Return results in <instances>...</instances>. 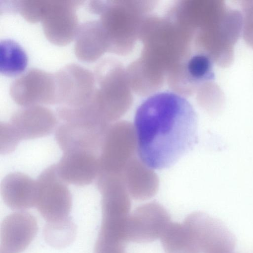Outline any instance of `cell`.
Listing matches in <instances>:
<instances>
[{
    "instance_id": "cell-2",
    "label": "cell",
    "mask_w": 253,
    "mask_h": 253,
    "mask_svg": "<svg viewBox=\"0 0 253 253\" xmlns=\"http://www.w3.org/2000/svg\"><path fill=\"white\" fill-rule=\"evenodd\" d=\"M139 40L143 48L138 59L146 67L166 77L192 52L193 33L168 15L147 17Z\"/></svg>"
},
{
    "instance_id": "cell-20",
    "label": "cell",
    "mask_w": 253,
    "mask_h": 253,
    "mask_svg": "<svg viewBox=\"0 0 253 253\" xmlns=\"http://www.w3.org/2000/svg\"><path fill=\"white\" fill-rule=\"evenodd\" d=\"M0 190L3 202L11 209L22 211L35 206L36 180L25 173L7 174L1 182Z\"/></svg>"
},
{
    "instance_id": "cell-13",
    "label": "cell",
    "mask_w": 253,
    "mask_h": 253,
    "mask_svg": "<svg viewBox=\"0 0 253 253\" xmlns=\"http://www.w3.org/2000/svg\"><path fill=\"white\" fill-rule=\"evenodd\" d=\"M110 125L88 120L62 122L56 130L55 138L63 152L85 151L99 155L105 134Z\"/></svg>"
},
{
    "instance_id": "cell-19",
    "label": "cell",
    "mask_w": 253,
    "mask_h": 253,
    "mask_svg": "<svg viewBox=\"0 0 253 253\" xmlns=\"http://www.w3.org/2000/svg\"><path fill=\"white\" fill-rule=\"evenodd\" d=\"M75 40V54L82 62H95L109 51L108 36L99 19L80 24Z\"/></svg>"
},
{
    "instance_id": "cell-17",
    "label": "cell",
    "mask_w": 253,
    "mask_h": 253,
    "mask_svg": "<svg viewBox=\"0 0 253 253\" xmlns=\"http://www.w3.org/2000/svg\"><path fill=\"white\" fill-rule=\"evenodd\" d=\"M38 231L35 217L25 211L7 215L0 227V251L19 253L31 243Z\"/></svg>"
},
{
    "instance_id": "cell-18",
    "label": "cell",
    "mask_w": 253,
    "mask_h": 253,
    "mask_svg": "<svg viewBox=\"0 0 253 253\" xmlns=\"http://www.w3.org/2000/svg\"><path fill=\"white\" fill-rule=\"evenodd\" d=\"M120 175L130 197L134 200L150 199L158 191L159 179L157 174L138 156L135 155L129 161Z\"/></svg>"
},
{
    "instance_id": "cell-24",
    "label": "cell",
    "mask_w": 253,
    "mask_h": 253,
    "mask_svg": "<svg viewBox=\"0 0 253 253\" xmlns=\"http://www.w3.org/2000/svg\"><path fill=\"white\" fill-rule=\"evenodd\" d=\"M75 227L70 218L56 223H47L44 230L46 241L55 248L68 245L74 239Z\"/></svg>"
},
{
    "instance_id": "cell-27",
    "label": "cell",
    "mask_w": 253,
    "mask_h": 253,
    "mask_svg": "<svg viewBox=\"0 0 253 253\" xmlns=\"http://www.w3.org/2000/svg\"><path fill=\"white\" fill-rule=\"evenodd\" d=\"M0 253H6L4 252H2V251H0Z\"/></svg>"
},
{
    "instance_id": "cell-16",
    "label": "cell",
    "mask_w": 253,
    "mask_h": 253,
    "mask_svg": "<svg viewBox=\"0 0 253 253\" xmlns=\"http://www.w3.org/2000/svg\"><path fill=\"white\" fill-rule=\"evenodd\" d=\"M56 168L59 176L67 184L87 185L98 175L99 155L85 151L65 152Z\"/></svg>"
},
{
    "instance_id": "cell-28",
    "label": "cell",
    "mask_w": 253,
    "mask_h": 253,
    "mask_svg": "<svg viewBox=\"0 0 253 253\" xmlns=\"http://www.w3.org/2000/svg\"><path fill=\"white\" fill-rule=\"evenodd\" d=\"M232 253L231 252V253Z\"/></svg>"
},
{
    "instance_id": "cell-15",
    "label": "cell",
    "mask_w": 253,
    "mask_h": 253,
    "mask_svg": "<svg viewBox=\"0 0 253 253\" xmlns=\"http://www.w3.org/2000/svg\"><path fill=\"white\" fill-rule=\"evenodd\" d=\"M57 122L51 110L42 105H36L16 110L9 123L21 141L49 135L55 130Z\"/></svg>"
},
{
    "instance_id": "cell-6",
    "label": "cell",
    "mask_w": 253,
    "mask_h": 253,
    "mask_svg": "<svg viewBox=\"0 0 253 253\" xmlns=\"http://www.w3.org/2000/svg\"><path fill=\"white\" fill-rule=\"evenodd\" d=\"M136 152L133 124L126 121L112 124L106 132L100 148L99 174H120Z\"/></svg>"
},
{
    "instance_id": "cell-8",
    "label": "cell",
    "mask_w": 253,
    "mask_h": 253,
    "mask_svg": "<svg viewBox=\"0 0 253 253\" xmlns=\"http://www.w3.org/2000/svg\"><path fill=\"white\" fill-rule=\"evenodd\" d=\"M183 224L200 253H228L235 248V239L228 228L206 213L193 212Z\"/></svg>"
},
{
    "instance_id": "cell-1",
    "label": "cell",
    "mask_w": 253,
    "mask_h": 253,
    "mask_svg": "<svg viewBox=\"0 0 253 253\" xmlns=\"http://www.w3.org/2000/svg\"><path fill=\"white\" fill-rule=\"evenodd\" d=\"M133 126L138 156L153 169L172 166L198 140L194 108L186 97L172 91L149 96L137 108Z\"/></svg>"
},
{
    "instance_id": "cell-23",
    "label": "cell",
    "mask_w": 253,
    "mask_h": 253,
    "mask_svg": "<svg viewBox=\"0 0 253 253\" xmlns=\"http://www.w3.org/2000/svg\"><path fill=\"white\" fill-rule=\"evenodd\" d=\"M196 94L198 104L210 115H218L223 109L224 94L219 86L212 81L202 84Z\"/></svg>"
},
{
    "instance_id": "cell-25",
    "label": "cell",
    "mask_w": 253,
    "mask_h": 253,
    "mask_svg": "<svg viewBox=\"0 0 253 253\" xmlns=\"http://www.w3.org/2000/svg\"><path fill=\"white\" fill-rule=\"evenodd\" d=\"M20 142V139L9 123L0 122V154L6 155L12 152L15 150Z\"/></svg>"
},
{
    "instance_id": "cell-10",
    "label": "cell",
    "mask_w": 253,
    "mask_h": 253,
    "mask_svg": "<svg viewBox=\"0 0 253 253\" xmlns=\"http://www.w3.org/2000/svg\"><path fill=\"white\" fill-rule=\"evenodd\" d=\"M53 75L56 104L76 108L90 100L95 87L93 72L80 65L70 64Z\"/></svg>"
},
{
    "instance_id": "cell-12",
    "label": "cell",
    "mask_w": 253,
    "mask_h": 253,
    "mask_svg": "<svg viewBox=\"0 0 253 253\" xmlns=\"http://www.w3.org/2000/svg\"><path fill=\"white\" fill-rule=\"evenodd\" d=\"M9 94L15 103L23 107L56 104L53 74L30 69L11 83Z\"/></svg>"
},
{
    "instance_id": "cell-9",
    "label": "cell",
    "mask_w": 253,
    "mask_h": 253,
    "mask_svg": "<svg viewBox=\"0 0 253 253\" xmlns=\"http://www.w3.org/2000/svg\"><path fill=\"white\" fill-rule=\"evenodd\" d=\"M84 2L45 0L41 22L48 41L58 46H65L75 39L80 26L76 11Z\"/></svg>"
},
{
    "instance_id": "cell-4",
    "label": "cell",
    "mask_w": 253,
    "mask_h": 253,
    "mask_svg": "<svg viewBox=\"0 0 253 253\" xmlns=\"http://www.w3.org/2000/svg\"><path fill=\"white\" fill-rule=\"evenodd\" d=\"M93 74L95 87L90 100L84 107L96 120L107 125L119 121L130 108L132 90L126 69L113 58L101 60Z\"/></svg>"
},
{
    "instance_id": "cell-5",
    "label": "cell",
    "mask_w": 253,
    "mask_h": 253,
    "mask_svg": "<svg viewBox=\"0 0 253 253\" xmlns=\"http://www.w3.org/2000/svg\"><path fill=\"white\" fill-rule=\"evenodd\" d=\"M243 26V15L222 3L210 12L196 28L193 40L195 51L208 56L213 62L227 67L234 59V46Z\"/></svg>"
},
{
    "instance_id": "cell-3",
    "label": "cell",
    "mask_w": 253,
    "mask_h": 253,
    "mask_svg": "<svg viewBox=\"0 0 253 253\" xmlns=\"http://www.w3.org/2000/svg\"><path fill=\"white\" fill-rule=\"evenodd\" d=\"M156 3L153 0H91L88 8L100 17L108 38V52L126 55L134 48L142 24Z\"/></svg>"
},
{
    "instance_id": "cell-22",
    "label": "cell",
    "mask_w": 253,
    "mask_h": 253,
    "mask_svg": "<svg viewBox=\"0 0 253 253\" xmlns=\"http://www.w3.org/2000/svg\"><path fill=\"white\" fill-rule=\"evenodd\" d=\"M0 71L7 77H15L23 73L28 63L27 54L16 42L4 40L0 43Z\"/></svg>"
},
{
    "instance_id": "cell-26",
    "label": "cell",
    "mask_w": 253,
    "mask_h": 253,
    "mask_svg": "<svg viewBox=\"0 0 253 253\" xmlns=\"http://www.w3.org/2000/svg\"><path fill=\"white\" fill-rule=\"evenodd\" d=\"M243 10V37L246 43L253 48V0L241 1Z\"/></svg>"
},
{
    "instance_id": "cell-11",
    "label": "cell",
    "mask_w": 253,
    "mask_h": 253,
    "mask_svg": "<svg viewBox=\"0 0 253 253\" xmlns=\"http://www.w3.org/2000/svg\"><path fill=\"white\" fill-rule=\"evenodd\" d=\"M212 63L207 55L192 52L167 73L166 81L169 87L186 98L192 95L202 84L214 79Z\"/></svg>"
},
{
    "instance_id": "cell-14",
    "label": "cell",
    "mask_w": 253,
    "mask_h": 253,
    "mask_svg": "<svg viewBox=\"0 0 253 253\" xmlns=\"http://www.w3.org/2000/svg\"><path fill=\"white\" fill-rule=\"evenodd\" d=\"M166 209L156 202L143 204L129 214L126 226V241L147 243L160 238L170 222Z\"/></svg>"
},
{
    "instance_id": "cell-7",
    "label": "cell",
    "mask_w": 253,
    "mask_h": 253,
    "mask_svg": "<svg viewBox=\"0 0 253 253\" xmlns=\"http://www.w3.org/2000/svg\"><path fill=\"white\" fill-rule=\"evenodd\" d=\"M36 183L35 207L46 222L56 223L69 218L72 195L67 183L58 174L56 164L44 169Z\"/></svg>"
},
{
    "instance_id": "cell-21",
    "label": "cell",
    "mask_w": 253,
    "mask_h": 253,
    "mask_svg": "<svg viewBox=\"0 0 253 253\" xmlns=\"http://www.w3.org/2000/svg\"><path fill=\"white\" fill-rule=\"evenodd\" d=\"M160 238L165 253H201L183 223L170 222Z\"/></svg>"
}]
</instances>
